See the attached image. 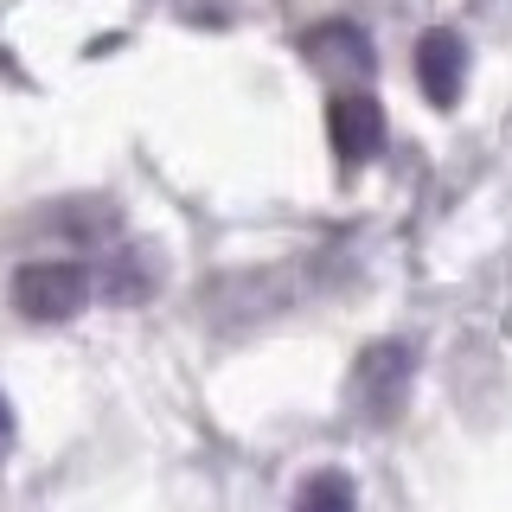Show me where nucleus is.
Listing matches in <instances>:
<instances>
[{"label":"nucleus","mask_w":512,"mask_h":512,"mask_svg":"<svg viewBox=\"0 0 512 512\" xmlns=\"http://www.w3.org/2000/svg\"><path fill=\"white\" fill-rule=\"evenodd\" d=\"M416 384V346L410 340H372L352 372V391H359V416L365 423H397L410 404Z\"/></svg>","instance_id":"f257e3e1"},{"label":"nucleus","mask_w":512,"mask_h":512,"mask_svg":"<svg viewBox=\"0 0 512 512\" xmlns=\"http://www.w3.org/2000/svg\"><path fill=\"white\" fill-rule=\"evenodd\" d=\"M90 301V269L84 263H26L20 276H13V308L26 320H39V327H52V320H71L77 308Z\"/></svg>","instance_id":"f03ea898"},{"label":"nucleus","mask_w":512,"mask_h":512,"mask_svg":"<svg viewBox=\"0 0 512 512\" xmlns=\"http://www.w3.org/2000/svg\"><path fill=\"white\" fill-rule=\"evenodd\" d=\"M327 135H333V154H340L346 167L384 154V109L372 103V90H340L333 96L327 103Z\"/></svg>","instance_id":"7ed1b4c3"},{"label":"nucleus","mask_w":512,"mask_h":512,"mask_svg":"<svg viewBox=\"0 0 512 512\" xmlns=\"http://www.w3.org/2000/svg\"><path fill=\"white\" fill-rule=\"evenodd\" d=\"M416 84L436 109H455L461 84H468V45H461V32H423V45H416Z\"/></svg>","instance_id":"20e7f679"},{"label":"nucleus","mask_w":512,"mask_h":512,"mask_svg":"<svg viewBox=\"0 0 512 512\" xmlns=\"http://www.w3.org/2000/svg\"><path fill=\"white\" fill-rule=\"evenodd\" d=\"M301 52H308L327 77H340V84H359V77H372V39H365L352 20H327V26L301 32Z\"/></svg>","instance_id":"39448f33"},{"label":"nucleus","mask_w":512,"mask_h":512,"mask_svg":"<svg viewBox=\"0 0 512 512\" xmlns=\"http://www.w3.org/2000/svg\"><path fill=\"white\" fill-rule=\"evenodd\" d=\"M295 512H359L352 474H340V468L308 474V480H301V493H295Z\"/></svg>","instance_id":"423d86ee"},{"label":"nucleus","mask_w":512,"mask_h":512,"mask_svg":"<svg viewBox=\"0 0 512 512\" xmlns=\"http://www.w3.org/2000/svg\"><path fill=\"white\" fill-rule=\"evenodd\" d=\"M7 442H13V410H7V397H0V455H7Z\"/></svg>","instance_id":"0eeeda50"}]
</instances>
